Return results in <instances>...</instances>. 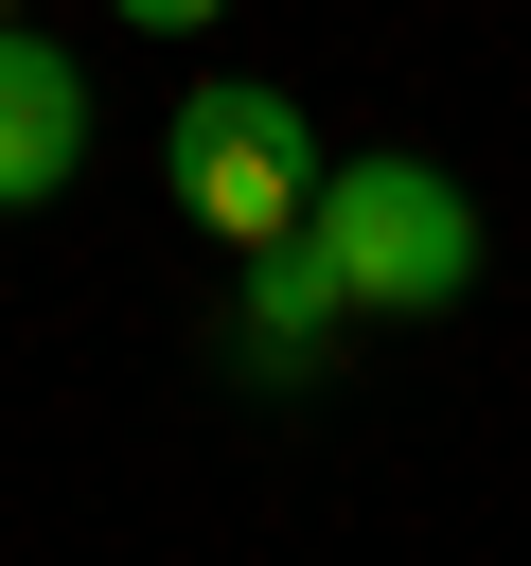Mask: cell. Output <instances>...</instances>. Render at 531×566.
<instances>
[{
	"label": "cell",
	"mask_w": 531,
	"mask_h": 566,
	"mask_svg": "<svg viewBox=\"0 0 531 566\" xmlns=\"http://www.w3.org/2000/svg\"><path fill=\"white\" fill-rule=\"evenodd\" d=\"M0 18H18V0H0Z\"/></svg>",
	"instance_id": "cell-6"
},
{
	"label": "cell",
	"mask_w": 531,
	"mask_h": 566,
	"mask_svg": "<svg viewBox=\"0 0 531 566\" xmlns=\"http://www.w3.org/2000/svg\"><path fill=\"white\" fill-rule=\"evenodd\" d=\"M106 18H142V35H195V18H230V0H106Z\"/></svg>",
	"instance_id": "cell-5"
},
{
	"label": "cell",
	"mask_w": 531,
	"mask_h": 566,
	"mask_svg": "<svg viewBox=\"0 0 531 566\" xmlns=\"http://www.w3.org/2000/svg\"><path fill=\"white\" fill-rule=\"evenodd\" d=\"M159 177H177V212H195L212 248H283V230L319 212V124H301L283 88H195L177 142H159Z\"/></svg>",
	"instance_id": "cell-2"
},
{
	"label": "cell",
	"mask_w": 531,
	"mask_h": 566,
	"mask_svg": "<svg viewBox=\"0 0 531 566\" xmlns=\"http://www.w3.org/2000/svg\"><path fill=\"white\" fill-rule=\"evenodd\" d=\"M71 159H88V71H71V35L0 18V212L71 195Z\"/></svg>",
	"instance_id": "cell-3"
},
{
	"label": "cell",
	"mask_w": 531,
	"mask_h": 566,
	"mask_svg": "<svg viewBox=\"0 0 531 566\" xmlns=\"http://www.w3.org/2000/svg\"><path fill=\"white\" fill-rule=\"evenodd\" d=\"M354 336V301H336V265L283 230V248H248V318H230V371H266V389H301L319 354Z\"/></svg>",
	"instance_id": "cell-4"
},
{
	"label": "cell",
	"mask_w": 531,
	"mask_h": 566,
	"mask_svg": "<svg viewBox=\"0 0 531 566\" xmlns=\"http://www.w3.org/2000/svg\"><path fill=\"white\" fill-rule=\"evenodd\" d=\"M301 248L336 265L354 318H442V301L478 283V195H460L442 159H319Z\"/></svg>",
	"instance_id": "cell-1"
}]
</instances>
